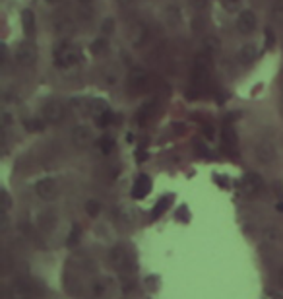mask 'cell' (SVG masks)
Returning <instances> with one entry per match:
<instances>
[{
	"label": "cell",
	"instance_id": "cell-1",
	"mask_svg": "<svg viewBox=\"0 0 283 299\" xmlns=\"http://www.w3.org/2000/svg\"><path fill=\"white\" fill-rule=\"evenodd\" d=\"M81 59L80 51L76 49V47H72L68 43H61L59 47H56V51H54V62H56V66H61V68H70L74 64H78Z\"/></svg>",
	"mask_w": 283,
	"mask_h": 299
},
{
	"label": "cell",
	"instance_id": "cell-2",
	"mask_svg": "<svg viewBox=\"0 0 283 299\" xmlns=\"http://www.w3.org/2000/svg\"><path fill=\"white\" fill-rule=\"evenodd\" d=\"M254 152H256V159L264 165L273 164V161H275V155H277L275 144H273L272 140H260V142L256 144V150H254Z\"/></svg>",
	"mask_w": 283,
	"mask_h": 299
},
{
	"label": "cell",
	"instance_id": "cell-3",
	"mask_svg": "<svg viewBox=\"0 0 283 299\" xmlns=\"http://www.w3.org/2000/svg\"><path fill=\"white\" fill-rule=\"evenodd\" d=\"M41 119L45 121V123H61L62 119H64V107L62 103L59 101H49V103L43 105V109H41Z\"/></svg>",
	"mask_w": 283,
	"mask_h": 299
},
{
	"label": "cell",
	"instance_id": "cell-4",
	"mask_svg": "<svg viewBox=\"0 0 283 299\" xmlns=\"http://www.w3.org/2000/svg\"><path fill=\"white\" fill-rule=\"evenodd\" d=\"M35 193L39 196L41 200H54L56 196H59V185H56V181L51 179V177H47V179H41L37 181V185H35Z\"/></svg>",
	"mask_w": 283,
	"mask_h": 299
},
{
	"label": "cell",
	"instance_id": "cell-5",
	"mask_svg": "<svg viewBox=\"0 0 283 299\" xmlns=\"http://www.w3.org/2000/svg\"><path fill=\"white\" fill-rule=\"evenodd\" d=\"M16 61L20 62L21 66H31L33 62L37 61V51H35V47L27 41L20 43L18 49H16Z\"/></svg>",
	"mask_w": 283,
	"mask_h": 299
},
{
	"label": "cell",
	"instance_id": "cell-6",
	"mask_svg": "<svg viewBox=\"0 0 283 299\" xmlns=\"http://www.w3.org/2000/svg\"><path fill=\"white\" fill-rule=\"evenodd\" d=\"M72 144L76 146V148H88L91 144V128L90 126H86V124H78V126H74L72 128Z\"/></svg>",
	"mask_w": 283,
	"mask_h": 299
},
{
	"label": "cell",
	"instance_id": "cell-7",
	"mask_svg": "<svg viewBox=\"0 0 283 299\" xmlns=\"http://www.w3.org/2000/svg\"><path fill=\"white\" fill-rule=\"evenodd\" d=\"M237 30L243 35H250L256 30V14L252 10H243L237 18Z\"/></svg>",
	"mask_w": 283,
	"mask_h": 299
},
{
	"label": "cell",
	"instance_id": "cell-8",
	"mask_svg": "<svg viewBox=\"0 0 283 299\" xmlns=\"http://www.w3.org/2000/svg\"><path fill=\"white\" fill-rule=\"evenodd\" d=\"M128 88L132 93H140L148 88V74L144 70H132L128 76Z\"/></svg>",
	"mask_w": 283,
	"mask_h": 299
},
{
	"label": "cell",
	"instance_id": "cell-9",
	"mask_svg": "<svg viewBox=\"0 0 283 299\" xmlns=\"http://www.w3.org/2000/svg\"><path fill=\"white\" fill-rule=\"evenodd\" d=\"M109 260H111L112 266L121 272H126V268H128V255H126L124 247H112L109 253Z\"/></svg>",
	"mask_w": 283,
	"mask_h": 299
},
{
	"label": "cell",
	"instance_id": "cell-10",
	"mask_svg": "<svg viewBox=\"0 0 283 299\" xmlns=\"http://www.w3.org/2000/svg\"><path fill=\"white\" fill-rule=\"evenodd\" d=\"M152 191V181L148 175H140L136 179V183L132 186V196L134 198H146Z\"/></svg>",
	"mask_w": 283,
	"mask_h": 299
},
{
	"label": "cell",
	"instance_id": "cell-11",
	"mask_svg": "<svg viewBox=\"0 0 283 299\" xmlns=\"http://www.w3.org/2000/svg\"><path fill=\"white\" fill-rule=\"evenodd\" d=\"M243 186L248 195H258L264 186V179L258 173H248V175L244 177Z\"/></svg>",
	"mask_w": 283,
	"mask_h": 299
},
{
	"label": "cell",
	"instance_id": "cell-12",
	"mask_svg": "<svg viewBox=\"0 0 283 299\" xmlns=\"http://www.w3.org/2000/svg\"><path fill=\"white\" fill-rule=\"evenodd\" d=\"M88 113L93 115V119H95V121H99L101 117L109 115L111 111H109V105L105 103L103 99H93V101L88 103Z\"/></svg>",
	"mask_w": 283,
	"mask_h": 299
},
{
	"label": "cell",
	"instance_id": "cell-13",
	"mask_svg": "<svg viewBox=\"0 0 283 299\" xmlns=\"http://www.w3.org/2000/svg\"><path fill=\"white\" fill-rule=\"evenodd\" d=\"M256 57H258V49H256V45H252V43H246L243 49H241V52H239V59H241L243 64H250Z\"/></svg>",
	"mask_w": 283,
	"mask_h": 299
},
{
	"label": "cell",
	"instance_id": "cell-14",
	"mask_svg": "<svg viewBox=\"0 0 283 299\" xmlns=\"http://www.w3.org/2000/svg\"><path fill=\"white\" fill-rule=\"evenodd\" d=\"M21 25H23V33L25 35H33V31H35V16H33L31 10L21 12Z\"/></svg>",
	"mask_w": 283,
	"mask_h": 299
},
{
	"label": "cell",
	"instance_id": "cell-15",
	"mask_svg": "<svg viewBox=\"0 0 283 299\" xmlns=\"http://www.w3.org/2000/svg\"><path fill=\"white\" fill-rule=\"evenodd\" d=\"M130 39H132V43H134V47H138V45L144 43V39H146V28H144L142 23H136V25L132 28Z\"/></svg>",
	"mask_w": 283,
	"mask_h": 299
},
{
	"label": "cell",
	"instance_id": "cell-16",
	"mask_svg": "<svg viewBox=\"0 0 283 299\" xmlns=\"http://www.w3.org/2000/svg\"><path fill=\"white\" fill-rule=\"evenodd\" d=\"M165 16H167V21H169L171 25H179V23H181V10H179L177 6H167Z\"/></svg>",
	"mask_w": 283,
	"mask_h": 299
},
{
	"label": "cell",
	"instance_id": "cell-17",
	"mask_svg": "<svg viewBox=\"0 0 283 299\" xmlns=\"http://www.w3.org/2000/svg\"><path fill=\"white\" fill-rule=\"evenodd\" d=\"M107 49H109V41H105V39H95V41L91 43L90 45V51L93 52V55H97V57H99V55H103V52L107 51Z\"/></svg>",
	"mask_w": 283,
	"mask_h": 299
},
{
	"label": "cell",
	"instance_id": "cell-18",
	"mask_svg": "<svg viewBox=\"0 0 283 299\" xmlns=\"http://www.w3.org/2000/svg\"><path fill=\"white\" fill-rule=\"evenodd\" d=\"M152 111H153V103H152V101H148V103L142 105V109L138 111V115H136V117H138V123H140V124L146 123V121H148V117L152 115Z\"/></svg>",
	"mask_w": 283,
	"mask_h": 299
},
{
	"label": "cell",
	"instance_id": "cell-19",
	"mask_svg": "<svg viewBox=\"0 0 283 299\" xmlns=\"http://www.w3.org/2000/svg\"><path fill=\"white\" fill-rule=\"evenodd\" d=\"M169 204H171V196H165V198H161L159 202H157V206L153 208V212H152V216L153 218H159L169 208Z\"/></svg>",
	"mask_w": 283,
	"mask_h": 299
},
{
	"label": "cell",
	"instance_id": "cell-20",
	"mask_svg": "<svg viewBox=\"0 0 283 299\" xmlns=\"http://www.w3.org/2000/svg\"><path fill=\"white\" fill-rule=\"evenodd\" d=\"M8 297L10 299H27V289L23 286H14L12 289H8Z\"/></svg>",
	"mask_w": 283,
	"mask_h": 299
},
{
	"label": "cell",
	"instance_id": "cell-21",
	"mask_svg": "<svg viewBox=\"0 0 283 299\" xmlns=\"http://www.w3.org/2000/svg\"><path fill=\"white\" fill-rule=\"evenodd\" d=\"M204 47H206V52H215L219 51V47H221V43H219V39L217 37H206V41H204Z\"/></svg>",
	"mask_w": 283,
	"mask_h": 299
},
{
	"label": "cell",
	"instance_id": "cell-22",
	"mask_svg": "<svg viewBox=\"0 0 283 299\" xmlns=\"http://www.w3.org/2000/svg\"><path fill=\"white\" fill-rule=\"evenodd\" d=\"M99 150H101V154H111L112 150H115V140H112V138H107V136H105V138H101V140H99Z\"/></svg>",
	"mask_w": 283,
	"mask_h": 299
},
{
	"label": "cell",
	"instance_id": "cell-23",
	"mask_svg": "<svg viewBox=\"0 0 283 299\" xmlns=\"http://www.w3.org/2000/svg\"><path fill=\"white\" fill-rule=\"evenodd\" d=\"M80 235H81L80 226H74L70 231V235H68V239H66V245H68V247H76V243L80 241Z\"/></svg>",
	"mask_w": 283,
	"mask_h": 299
},
{
	"label": "cell",
	"instance_id": "cell-24",
	"mask_svg": "<svg viewBox=\"0 0 283 299\" xmlns=\"http://www.w3.org/2000/svg\"><path fill=\"white\" fill-rule=\"evenodd\" d=\"M25 128L31 130V132H39L45 128V121L43 119H31V121H25Z\"/></svg>",
	"mask_w": 283,
	"mask_h": 299
},
{
	"label": "cell",
	"instance_id": "cell-25",
	"mask_svg": "<svg viewBox=\"0 0 283 299\" xmlns=\"http://www.w3.org/2000/svg\"><path fill=\"white\" fill-rule=\"evenodd\" d=\"M86 212H88L91 218L99 216V212H101V204H99L97 200H88V202H86Z\"/></svg>",
	"mask_w": 283,
	"mask_h": 299
},
{
	"label": "cell",
	"instance_id": "cell-26",
	"mask_svg": "<svg viewBox=\"0 0 283 299\" xmlns=\"http://www.w3.org/2000/svg\"><path fill=\"white\" fill-rule=\"evenodd\" d=\"M243 0H221V6L225 12H237L241 8Z\"/></svg>",
	"mask_w": 283,
	"mask_h": 299
},
{
	"label": "cell",
	"instance_id": "cell-27",
	"mask_svg": "<svg viewBox=\"0 0 283 299\" xmlns=\"http://www.w3.org/2000/svg\"><path fill=\"white\" fill-rule=\"evenodd\" d=\"M223 140H225V146H229V148L237 144V136H235V132H233L229 126L223 130Z\"/></svg>",
	"mask_w": 283,
	"mask_h": 299
},
{
	"label": "cell",
	"instance_id": "cell-28",
	"mask_svg": "<svg viewBox=\"0 0 283 299\" xmlns=\"http://www.w3.org/2000/svg\"><path fill=\"white\" fill-rule=\"evenodd\" d=\"M112 31H115V20L112 18H105L101 23V33L103 35H111Z\"/></svg>",
	"mask_w": 283,
	"mask_h": 299
},
{
	"label": "cell",
	"instance_id": "cell-29",
	"mask_svg": "<svg viewBox=\"0 0 283 299\" xmlns=\"http://www.w3.org/2000/svg\"><path fill=\"white\" fill-rule=\"evenodd\" d=\"M74 30V28H72V21L68 20V18H62V21L59 20L56 21V31H66V33H68V31H72Z\"/></svg>",
	"mask_w": 283,
	"mask_h": 299
},
{
	"label": "cell",
	"instance_id": "cell-30",
	"mask_svg": "<svg viewBox=\"0 0 283 299\" xmlns=\"http://www.w3.org/2000/svg\"><path fill=\"white\" fill-rule=\"evenodd\" d=\"M12 119H14V117H12L10 111L4 109V111H2V128H4V130H8L12 126Z\"/></svg>",
	"mask_w": 283,
	"mask_h": 299
},
{
	"label": "cell",
	"instance_id": "cell-31",
	"mask_svg": "<svg viewBox=\"0 0 283 299\" xmlns=\"http://www.w3.org/2000/svg\"><path fill=\"white\" fill-rule=\"evenodd\" d=\"M8 210H10V196H8V193L4 191V193H2V214L6 216Z\"/></svg>",
	"mask_w": 283,
	"mask_h": 299
},
{
	"label": "cell",
	"instance_id": "cell-32",
	"mask_svg": "<svg viewBox=\"0 0 283 299\" xmlns=\"http://www.w3.org/2000/svg\"><path fill=\"white\" fill-rule=\"evenodd\" d=\"M190 2H192V6L196 10H202V8L208 6V0H190Z\"/></svg>",
	"mask_w": 283,
	"mask_h": 299
},
{
	"label": "cell",
	"instance_id": "cell-33",
	"mask_svg": "<svg viewBox=\"0 0 283 299\" xmlns=\"http://www.w3.org/2000/svg\"><path fill=\"white\" fill-rule=\"evenodd\" d=\"M273 14H275V18H279V16H283V2H279V4H275V8H273Z\"/></svg>",
	"mask_w": 283,
	"mask_h": 299
},
{
	"label": "cell",
	"instance_id": "cell-34",
	"mask_svg": "<svg viewBox=\"0 0 283 299\" xmlns=\"http://www.w3.org/2000/svg\"><path fill=\"white\" fill-rule=\"evenodd\" d=\"M266 37H268V47H272L273 41H275V39H273V33H272V30H266Z\"/></svg>",
	"mask_w": 283,
	"mask_h": 299
},
{
	"label": "cell",
	"instance_id": "cell-35",
	"mask_svg": "<svg viewBox=\"0 0 283 299\" xmlns=\"http://www.w3.org/2000/svg\"><path fill=\"white\" fill-rule=\"evenodd\" d=\"M204 132H206V138H213V132H215V130H213L212 126H204Z\"/></svg>",
	"mask_w": 283,
	"mask_h": 299
},
{
	"label": "cell",
	"instance_id": "cell-36",
	"mask_svg": "<svg viewBox=\"0 0 283 299\" xmlns=\"http://www.w3.org/2000/svg\"><path fill=\"white\" fill-rule=\"evenodd\" d=\"M117 2H119L121 6H124V8H126V6H130V4H134V0H117Z\"/></svg>",
	"mask_w": 283,
	"mask_h": 299
},
{
	"label": "cell",
	"instance_id": "cell-37",
	"mask_svg": "<svg viewBox=\"0 0 283 299\" xmlns=\"http://www.w3.org/2000/svg\"><path fill=\"white\" fill-rule=\"evenodd\" d=\"M146 157H148V154H146V152H138V154H136V159H138V161H144Z\"/></svg>",
	"mask_w": 283,
	"mask_h": 299
},
{
	"label": "cell",
	"instance_id": "cell-38",
	"mask_svg": "<svg viewBox=\"0 0 283 299\" xmlns=\"http://www.w3.org/2000/svg\"><path fill=\"white\" fill-rule=\"evenodd\" d=\"M277 282H279V286L283 288V268L277 272Z\"/></svg>",
	"mask_w": 283,
	"mask_h": 299
},
{
	"label": "cell",
	"instance_id": "cell-39",
	"mask_svg": "<svg viewBox=\"0 0 283 299\" xmlns=\"http://www.w3.org/2000/svg\"><path fill=\"white\" fill-rule=\"evenodd\" d=\"M47 4H52V6H56V4H61L62 0H45Z\"/></svg>",
	"mask_w": 283,
	"mask_h": 299
},
{
	"label": "cell",
	"instance_id": "cell-40",
	"mask_svg": "<svg viewBox=\"0 0 283 299\" xmlns=\"http://www.w3.org/2000/svg\"><path fill=\"white\" fill-rule=\"evenodd\" d=\"M275 208H277V212H281V214H283V202H277V206H275Z\"/></svg>",
	"mask_w": 283,
	"mask_h": 299
},
{
	"label": "cell",
	"instance_id": "cell-41",
	"mask_svg": "<svg viewBox=\"0 0 283 299\" xmlns=\"http://www.w3.org/2000/svg\"><path fill=\"white\" fill-rule=\"evenodd\" d=\"M81 4H83V6H88V4H91V2H93V0H80Z\"/></svg>",
	"mask_w": 283,
	"mask_h": 299
}]
</instances>
